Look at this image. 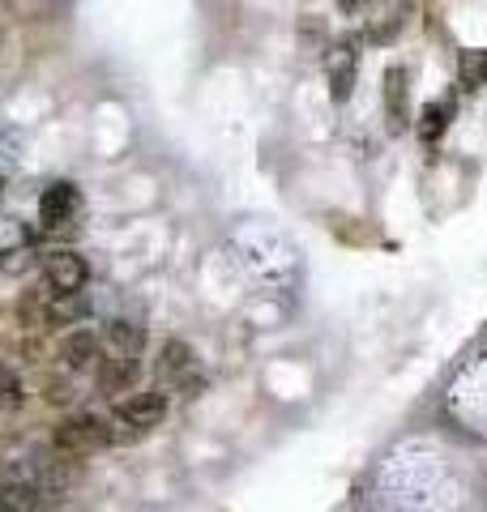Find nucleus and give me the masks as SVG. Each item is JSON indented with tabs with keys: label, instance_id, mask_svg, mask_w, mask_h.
Wrapping results in <instances>:
<instances>
[{
	"label": "nucleus",
	"instance_id": "obj_1",
	"mask_svg": "<svg viewBox=\"0 0 487 512\" xmlns=\"http://www.w3.org/2000/svg\"><path fill=\"white\" fill-rule=\"evenodd\" d=\"M167 419V393L163 389H150V393H133V397H120L116 410H112V444L116 440H137L154 431Z\"/></svg>",
	"mask_w": 487,
	"mask_h": 512
},
{
	"label": "nucleus",
	"instance_id": "obj_2",
	"mask_svg": "<svg viewBox=\"0 0 487 512\" xmlns=\"http://www.w3.org/2000/svg\"><path fill=\"white\" fill-rule=\"evenodd\" d=\"M107 444H112V423L99 419V414H73V419L60 423L56 436H52L56 453H65L73 461L99 453V448H107Z\"/></svg>",
	"mask_w": 487,
	"mask_h": 512
},
{
	"label": "nucleus",
	"instance_id": "obj_3",
	"mask_svg": "<svg viewBox=\"0 0 487 512\" xmlns=\"http://www.w3.org/2000/svg\"><path fill=\"white\" fill-rule=\"evenodd\" d=\"M154 372H159V380L167 384V389H180V393H197L201 384H206V376L197 372V355H193V346L180 342V338L163 342L159 363H154Z\"/></svg>",
	"mask_w": 487,
	"mask_h": 512
},
{
	"label": "nucleus",
	"instance_id": "obj_4",
	"mask_svg": "<svg viewBox=\"0 0 487 512\" xmlns=\"http://www.w3.org/2000/svg\"><path fill=\"white\" fill-rule=\"evenodd\" d=\"M0 512H43V491L30 466L0 470Z\"/></svg>",
	"mask_w": 487,
	"mask_h": 512
},
{
	"label": "nucleus",
	"instance_id": "obj_5",
	"mask_svg": "<svg viewBox=\"0 0 487 512\" xmlns=\"http://www.w3.org/2000/svg\"><path fill=\"white\" fill-rule=\"evenodd\" d=\"M90 278V265H86V256L82 252H52L47 256V265H43V286H52L56 295H77L86 286Z\"/></svg>",
	"mask_w": 487,
	"mask_h": 512
},
{
	"label": "nucleus",
	"instance_id": "obj_6",
	"mask_svg": "<svg viewBox=\"0 0 487 512\" xmlns=\"http://www.w3.org/2000/svg\"><path fill=\"white\" fill-rule=\"evenodd\" d=\"M77 205H82V197H77V188H73L69 180H56V184L39 197V222H43V231H60V227H69L73 214H77Z\"/></svg>",
	"mask_w": 487,
	"mask_h": 512
},
{
	"label": "nucleus",
	"instance_id": "obj_7",
	"mask_svg": "<svg viewBox=\"0 0 487 512\" xmlns=\"http://www.w3.org/2000/svg\"><path fill=\"white\" fill-rule=\"evenodd\" d=\"M385 116H389V133H402L411 124V77L402 64L385 69Z\"/></svg>",
	"mask_w": 487,
	"mask_h": 512
},
{
	"label": "nucleus",
	"instance_id": "obj_8",
	"mask_svg": "<svg viewBox=\"0 0 487 512\" xmlns=\"http://www.w3.org/2000/svg\"><path fill=\"white\" fill-rule=\"evenodd\" d=\"M99 346H103V355L141 359V350H146V329L133 325V320H107L103 333H99Z\"/></svg>",
	"mask_w": 487,
	"mask_h": 512
},
{
	"label": "nucleus",
	"instance_id": "obj_9",
	"mask_svg": "<svg viewBox=\"0 0 487 512\" xmlns=\"http://www.w3.org/2000/svg\"><path fill=\"white\" fill-rule=\"evenodd\" d=\"M355 77H359V52L355 43H342L334 56H329V99L347 103L355 94Z\"/></svg>",
	"mask_w": 487,
	"mask_h": 512
},
{
	"label": "nucleus",
	"instance_id": "obj_10",
	"mask_svg": "<svg viewBox=\"0 0 487 512\" xmlns=\"http://www.w3.org/2000/svg\"><path fill=\"white\" fill-rule=\"evenodd\" d=\"M137 376H141V359H116V355H103L99 372H94V380H99V393H107V397L129 393L137 384Z\"/></svg>",
	"mask_w": 487,
	"mask_h": 512
},
{
	"label": "nucleus",
	"instance_id": "obj_11",
	"mask_svg": "<svg viewBox=\"0 0 487 512\" xmlns=\"http://www.w3.org/2000/svg\"><path fill=\"white\" fill-rule=\"evenodd\" d=\"M99 359H103V346H99V333H90V329H77V333H69V338L60 342V363H65L69 372L99 367Z\"/></svg>",
	"mask_w": 487,
	"mask_h": 512
},
{
	"label": "nucleus",
	"instance_id": "obj_12",
	"mask_svg": "<svg viewBox=\"0 0 487 512\" xmlns=\"http://www.w3.org/2000/svg\"><path fill=\"white\" fill-rule=\"evenodd\" d=\"M458 86L462 90H483L487 86V47H470L458 56Z\"/></svg>",
	"mask_w": 487,
	"mask_h": 512
},
{
	"label": "nucleus",
	"instance_id": "obj_13",
	"mask_svg": "<svg viewBox=\"0 0 487 512\" xmlns=\"http://www.w3.org/2000/svg\"><path fill=\"white\" fill-rule=\"evenodd\" d=\"M449 128V103H428L419 111V141L423 146H436Z\"/></svg>",
	"mask_w": 487,
	"mask_h": 512
},
{
	"label": "nucleus",
	"instance_id": "obj_14",
	"mask_svg": "<svg viewBox=\"0 0 487 512\" xmlns=\"http://www.w3.org/2000/svg\"><path fill=\"white\" fill-rule=\"evenodd\" d=\"M30 239H35V231L26 227L22 218H0V256H13V252H22Z\"/></svg>",
	"mask_w": 487,
	"mask_h": 512
},
{
	"label": "nucleus",
	"instance_id": "obj_15",
	"mask_svg": "<svg viewBox=\"0 0 487 512\" xmlns=\"http://www.w3.org/2000/svg\"><path fill=\"white\" fill-rule=\"evenodd\" d=\"M0 406H22V380L9 363H0Z\"/></svg>",
	"mask_w": 487,
	"mask_h": 512
},
{
	"label": "nucleus",
	"instance_id": "obj_16",
	"mask_svg": "<svg viewBox=\"0 0 487 512\" xmlns=\"http://www.w3.org/2000/svg\"><path fill=\"white\" fill-rule=\"evenodd\" d=\"M43 393L52 397V402H60V406H65L69 397H73V393H69V380H47V384H43Z\"/></svg>",
	"mask_w": 487,
	"mask_h": 512
},
{
	"label": "nucleus",
	"instance_id": "obj_17",
	"mask_svg": "<svg viewBox=\"0 0 487 512\" xmlns=\"http://www.w3.org/2000/svg\"><path fill=\"white\" fill-rule=\"evenodd\" d=\"M338 9L342 13H359V9H364V0H338Z\"/></svg>",
	"mask_w": 487,
	"mask_h": 512
}]
</instances>
